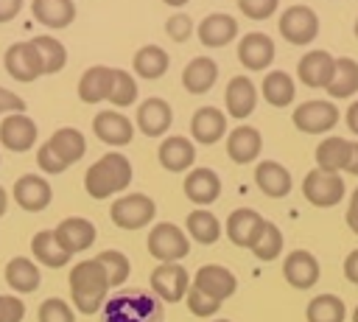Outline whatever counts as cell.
Listing matches in <instances>:
<instances>
[{
  "mask_svg": "<svg viewBox=\"0 0 358 322\" xmlns=\"http://www.w3.org/2000/svg\"><path fill=\"white\" fill-rule=\"evenodd\" d=\"M67 286H70V300L81 314H98L106 302L109 288H112L106 269L101 266L98 258L78 260L67 274Z\"/></svg>",
  "mask_w": 358,
  "mask_h": 322,
  "instance_id": "obj_1",
  "label": "cell"
},
{
  "mask_svg": "<svg viewBox=\"0 0 358 322\" xmlns=\"http://www.w3.org/2000/svg\"><path fill=\"white\" fill-rule=\"evenodd\" d=\"M131 185V162L120 151H106L84 174V188L92 199H106Z\"/></svg>",
  "mask_w": 358,
  "mask_h": 322,
  "instance_id": "obj_2",
  "label": "cell"
},
{
  "mask_svg": "<svg viewBox=\"0 0 358 322\" xmlns=\"http://www.w3.org/2000/svg\"><path fill=\"white\" fill-rule=\"evenodd\" d=\"M162 300L151 291H120L109 297L101 308V322H162Z\"/></svg>",
  "mask_w": 358,
  "mask_h": 322,
  "instance_id": "obj_3",
  "label": "cell"
},
{
  "mask_svg": "<svg viewBox=\"0 0 358 322\" xmlns=\"http://www.w3.org/2000/svg\"><path fill=\"white\" fill-rule=\"evenodd\" d=\"M145 246H148V255L151 258H157L162 263H179L190 252V238H187V232L179 224H173V221H157L148 230Z\"/></svg>",
  "mask_w": 358,
  "mask_h": 322,
  "instance_id": "obj_4",
  "label": "cell"
},
{
  "mask_svg": "<svg viewBox=\"0 0 358 322\" xmlns=\"http://www.w3.org/2000/svg\"><path fill=\"white\" fill-rule=\"evenodd\" d=\"M154 216H157V202L145 193H126V196L115 199L109 207V218L120 230H140V227L151 224Z\"/></svg>",
  "mask_w": 358,
  "mask_h": 322,
  "instance_id": "obj_5",
  "label": "cell"
},
{
  "mask_svg": "<svg viewBox=\"0 0 358 322\" xmlns=\"http://www.w3.org/2000/svg\"><path fill=\"white\" fill-rule=\"evenodd\" d=\"M302 193L313 207H333L344 199L347 188H344L341 174H327L322 168H313L302 179Z\"/></svg>",
  "mask_w": 358,
  "mask_h": 322,
  "instance_id": "obj_6",
  "label": "cell"
},
{
  "mask_svg": "<svg viewBox=\"0 0 358 322\" xmlns=\"http://www.w3.org/2000/svg\"><path fill=\"white\" fill-rule=\"evenodd\" d=\"M280 34L291 45H308L319 34V14L310 6H302V3L288 6L280 14Z\"/></svg>",
  "mask_w": 358,
  "mask_h": 322,
  "instance_id": "obj_7",
  "label": "cell"
},
{
  "mask_svg": "<svg viewBox=\"0 0 358 322\" xmlns=\"http://www.w3.org/2000/svg\"><path fill=\"white\" fill-rule=\"evenodd\" d=\"M148 283H151V291L162 302H179V300H185V294L190 288V274L182 263H159V266H154Z\"/></svg>",
  "mask_w": 358,
  "mask_h": 322,
  "instance_id": "obj_8",
  "label": "cell"
},
{
  "mask_svg": "<svg viewBox=\"0 0 358 322\" xmlns=\"http://www.w3.org/2000/svg\"><path fill=\"white\" fill-rule=\"evenodd\" d=\"M3 62H6V70H8V76H11L14 81H25V84H28V81H36V78L45 73L42 56H39V50H36V45H34L31 39L14 42V45L6 50Z\"/></svg>",
  "mask_w": 358,
  "mask_h": 322,
  "instance_id": "obj_9",
  "label": "cell"
},
{
  "mask_svg": "<svg viewBox=\"0 0 358 322\" xmlns=\"http://www.w3.org/2000/svg\"><path fill=\"white\" fill-rule=\"evenodd\" d=\"M338 123V109L330 101H305L294 109V126L305 134L330 132Z\"/></svg>",
  "mask_w": 358,
  "mask_h": 322,
  "instance_id": "obj_10",
  "label": "cell"
},
{
  "mask_svg": "<svg viewBox=\"0 0 358 322\" xmlns=\"http://www.w3.org/2000/svg\"><path fill=\"white\" fill-rule=\"evenodd\" d=\"M11 196H14V202H17L22 210L39 213V210H45V207L50 204L53 188H50V182H48L45 176H39V174H22V176L14 182Z\"/></svg>",
  "mask_w": 358,
  "mask_h": 322,
  "instance_id": "obj_11",
  "label": "cell"
},
{
  "mask_svg": "<svg viewBox=\"0 0 358 322\" xmlns=\"http://www.w3.org/2000/svg\"><path fill=\"white\" fill-rule=\"evenodd\" d=\"M53 235L67 255H76V252H84L95 244V224L84 216H70V218H62L56 224Z\"/></svg>",
  "mask_w": 358,
  "mask_h": 322,
  "instance_id": "obj_12",
  "label": "cell"
},
{
  "mask_svg": "<svg viewBox=\"0 0 358 322\" xmlns=\"http://www.w3.org/2000/svg\"><path fill=\"white\" fill-rule=\"evenodd\" d=\"M36 123L34 118H28L25 112H11L0 120V143L8 148V151H28L34 143H36Z\"/></svg>",
  "mask_w": 358,
  "mask_h": 322,
  "instance_id": "obj_13",
  "label": "cell"
},
{
  "mask_svg": "<svg viewBox=\"0 0 358 322\" xmlns=\"http://www.w3.org/2000/svg\"><path fill=\"white\" fill-rule=\"evenodd\" d=\"M92 132L106 146H126V143H131L134 126H131V120L123 112H117V109H101L92 118Z\"/></svg>",
  "mask_w": 358,
  "mask_h": 322,
  "instance_id": "obj_14",
  "label": "cell"
},
{
  "mask_svg": "<svg viewBox=\"0 0 358 322\" xmlns=\"http://www.w3.org/2000/svg\"><path fill=\"white\" fill-rule=\"evenodd\" d=\"M173 123V109L165 98H145L140 106H137V129L145 134V137H159L171 129Z\"/></svg>",
  "mask_w": 358,
  "mask_h": 322,
  "instance_id": "obj_15",
  "label": "cell"
},
{
  "mask_svg": "<svg viewBox=\"0 0 358 322\" xmlns=\"http://www.w3.org/2000/svg\"><path fill=\"white\" fill-rule=\"evenodd\" d=\"M263 224H266V218H263L257 210H252V207H238V210H232V213L227 216V238H229L235 246L252 249V244L257 241Z\"/></svg>",
  "mask_w": 358,
  "mask_h": 322,
  "instance_id": "obj_16",
  "label": "cell"
},
{
  "mask_svg": "<svg viewBox=\"0 0 358 322\" xmlns=\"http://www.w3.org/2000/svg\"><path fill=\"white\" fill-rule=\"evenodd\" d=\"M190 286H196L199 291H204V294H210L213 300L224 302L227 297H232V294H235L238 280H235V274H232L227 266L207 263V266H201V269L196 272V277H193V283H190Z\"/></svg>",
  "mask_w": 358,
  "mask_h": 322,
  "instance_id": "obj_17",
  "label": "cell"
},
{
  "mask_svg": "<svg viewBox=\"0 0 358 322\" xmlns=\"http://www.w3.org/2000/svg\"><path fill=\"white\" fill-rule=\"evenodd\" d=\"M238 62L246 70H266L274 62V42L263 31H252L238 42Z\"/></svg>",
  "mask_w": 358,
  "mask_h": 322,
  "instance_id": "obj_18",
  "label": "cell"
},
{
  "mask_svg": "<svg viewBox=\"0 0 358 322\" xmlns=\"http://www.w3.org/2000/svg\"><path fill=\"white\" fill-rule=\"evenodd\" d=\"M112 84H115V67L92 64V67H87V70L81 73V78H78V98H81L84 104L109 101Z\"/></svg>",
  "mask_w": 358,
  "mask_h": 322,
  "instance_id": "obj_19",
  "label": "cell"
},
{
  "mask_svg": "<svg viewBox=\"0 0 358 322\" xmlns=\"http://www.w3.org/2000/svg\"><path fill=\"white\" fill-rule=\"evenodd\" d=\"M282 277L294 288H310L319 280V260L308 249H294L282 260Z\"/></svg>",
  "mask_w": 358,
  "mask_h": 322,
  "instance_id": "obj_20",
  "label": "cell"
},
{
  "mask_svg": "<svg viewBox=\"0 0 358 322\" xmlns=\"http://www.w3.org/2000/svg\"><path fill=\"white\" fill-rule=\"evenodd\" d=\"M227 132V115L218 109V106H201L193 112L190 118V134L196 143L201 146H213L224 137Z\"/></svg>",
  "mask_w": 358,
  "mask_h": 322,
  "instance_id": "obj_21",
  "label": "cell"
},
{
  "mask_svg": "<svg viewBox=\"0 0 358 322\" xmlns=\"http://www.w3.org/2000/svg\"><path fill=\"white\" fill-rule=\"evenodd\" d=\"M218 193H221V176L213 168H193L185 176V196L193 204L207 207L218 199Z\"/></svg>",
  "mask_w": 358,
  "mask_h": 322,
  "instance_id": "obj_22",
  "label": "cell"
},
{
  "mask_svg": "<svg viewBox=\"0 0 358 322\" xmlns=\"http://www.w3.org/2000/svg\"><path fill=\"white\" fill-rule=\"evenodd\" d=\"M235 36H238V20L224 11H213L199 22V39L207 48H224Z\"/></svg>",
  "mask_w": 358,
  "mask_h": 322,
  "instance_id": "obj_23",
  "label": "cell"
},
{
  "mask_svg": "<svg viewBox=\"0 0 358 322\" xmlns=\"http://www.w3.org/2000/svg\"><path fill=\"white\" fill-rule=\"evenodd\" d=\"M224 101H227V115L243 120L246 115L255 112V104H257V87H255L246 76H232L229 84H227Z\"/></svg>",
  "mask_w": 358,
  "mask_h": 322,
  "instance_id": "obj_24",
  "label": "cell"
},
{
  "mask_svg": "<svg viewBox=\"0 0 358 322\" xmlns=\"http://www.w3.org/2000/svg\"><path fill=\"white\" fill-rule=\"evenodd\" d=\"M157 157H159V165H162L165 171L179 174V171H187V168L196 162V148H193V143H190L187 137L171 134V137H165V140L159 143Z\"/></svg>",
  "mask_w": 358,
  "mask_h": 322,
  "instance_id": "obj_25",
  "label": "cell"
},
{
  "mask_svg": "<svg viewBox=\"0 0 358 322\" xmlns=\"http://www.w3.org/2000/svg\"><path fill=\"white\" fill-rule=\"evenodd\" d=\"M333 64L336 59L327 50H308L296 64V76L305 87H327L333 76Z\"/></svg>",
  "mask_w": 358,
  "mask_h": 322,
  "instance_id": "obj_26",
  "label": "cell"
},
{
  "mask_svg": "<svg viewBox=\"0 0 358 322\" xmlns=\"http://www.w3.org/2000/svg\"><path fill=\"white\" fill-rule=\"evenodd\" d=\"M263 148V137L255 126H235L229 134H227V154L232 162L238 165H246L252 162Z\"/></svg>",
  "mask_w": 358,
  "mask_h": 322,
  "instance_id": "obj_27",
  "label": "cell"
},
{
  "mask_svg": "<svg viewBox=\"0 0 358 322\" xmlns=\"http://www.w3.org/2000/svg\"><path fill=\"white\" fill-rule=\"evenodd\" d=\"M350 151H352V140L338 137V134H330V137H324V140L316 146V168H322V171H327V174L347 171Z\"/></svg>",
  "mask_w": 358,
  "mask_h": 322,
  "instance_id": "obj_28",
  "label": "cell"
},
{
  "mask_svg": "<svg viewBox=\"0 0 358 322\" xmlns=\"http://www.w3.org/2000/svg\"><path fill=\"white\" fill-rule=\"evenodd\" d=\"M255 182H257V188H260L266 196H271V199H280V196L291 193V185H294L291 171H288L285 165L274 162V160L257 162V168H255Z\"/></svg>",
  "mask_w": 358,
  "mask_h": 322,
  "instance_id": "obj_29",
  "label": "cell"
},
{
  "mask_svg": "<svg viewBox=\"0 0 358 322\" xmlns=\"http://www.w3.org/2000/svg\"><path fill=\"white\" fill-rule=\"evenodd\" d=\"M215 81H218V64H215L210 56H196V59H190V62L185 64V70H182V84H185V90L193 92V95L207 92Z\"/></svg>",
  "mask_w": 358,
  "mask_h": 322,
  "instance_id": "obj_30",
  "label": "cell"
},
{
  "mask_svg": "<svg viewBox=\"0 0 358 322\" xmlns=\"http://www.w3.org/2000/svg\"><path fill=\"white\" fill-rule=\"evenodd\" d=\"M3 277L11 286V291H17V294H34L42 280L39 266L31 258H11L3 269Z\"/></svg>",
  "mask_w": 358,
  "mask_h": 322,
  "instance_id": "obj_31",
  "label": "cell"
},
{
  "mask_svg": "<svg viewBox=\"0 0 358 322\" xmlns=\"http://www.w3.org/2000/svg\"><path fill=\"white\" fill-rule=\"evenodd\" d=\"M31 14L45 28H67L76 20V3L73 0H34Z\"/></svg>",
  "mask_w": 358,
  "mask_h": 322,
  "instance_id": "obj_32",
  "label": "cell"
},
{
  "mask_svg": "<svg viewBox=\"0 0 358 322\" xmlns=\"http://www.w3.org/2000/svg\"><path fill=\"white\" fill-rule=\"evenodd\" d=\"M48 146L53 148V154H56L64 165L78 162V160L84 157V151H87V140H84V134H81L78 129H73V126H62V129H56V132L48 137Z\"/></svg>",
  "mask_w": 358,
  "mask_h": 322,
  "instance_id": "obj_33",
  "label": "cell"
},
{
  "mask_svg": "<svg viewBox=\"0 0 358 322\" xmlns=\"http://www.w3.org/2000/svg\"><path fill=\"white\" fill-rule=\"evenodd\" d=\"M333 98H350L358 92V62L350 56H338L333 64V76L324 87Z\"/></svg>",
  "mask_w": 358,
  "mask_h": 322,
  "instance_id": "obj_34",
  "label": "cell"
},
{
  "mask_svg": "<svg viewBox=\"0 0 358 322\" xmlns=\"http://www.w3.org/2000/svg\"><path fill=\"white\" fill-rule=\"evenodd\" d=\"M31 252H34V260H39V263L48 266V269H62V266H67V260L73 258V255H67V252L59 246L53 230H39V232L31 238Z\"/></svg>",
  "mask_w": 358,
  "mask_h": 322,
  "instance_id": "obj_35",
  "label": "cell"
},
{
  "mask_svg": "<svg viewBox=\"0 0 358 322\" xmlns=\"http://www.w3.org/2000/svg\"><path fill=\"white\" fill-rule=\"evenodd\" d=\"M185 232H187V238L199 241L201 246H210V244H215L218 235H221V221H218L207 207H196L193 213H187Z\"/></svg>",
  "mask_w": 358,
  "mask_h": 322,
  "instance_id": "obj_36",
  "label": "cell"
},
{
  "mask_svg": "<svg viewBox=\"0 0 358 322\" xmlns=\"http://www.w3.org/2000/svg\"><path fill=\"white\" fill-rule=\"evenodd\" d=\"M260 92L271 106H288L294 101L296 84L285 70H268V76L260 84Z\"/></svg>",
  "mask_w": 358,
  "mask_h": 322,
  "instance_id": "obj_37",
  "label": "cell"
},
{
  "mask_svg": "<svg viewBox=\"0 0 358 322\" xmlns=\"http://www.w3.org/2000/svg\"><path fill=\"white\" fill-rule=\"evenodd\" d=\"M305 319L308 322H344L347 305L336 294H316L305 308Z\"/></svg>",
  "mask_w": 358,
  "mask_h": 322,
  "instance_id": "obj_38",
  "label": "cell"
},
{
  "mask_svg": "<svg viewBox=\"0 0 358 322\" xmlns=\"http://www.w3.org/2000/svg\"><path fill=\"white\" fill-rule=\"evenodd\" d=\"M131 64H134V73H137L140 78H159V76H165L171 59H168V53H165L159 45H143V48L134 53Z\"/></svg>",
  "mask_w": 358,
  "mask_h": 322,
  "instance_id": "obj_39",
  "label": "cell"
},
{
  "mask_svg": "<svg viewBox=\"0 0 358 322\" xmlns=\"http://www.w3.org/2000/svg\"><path fill=\"white\" fill-rule=\"evenodd\" d=\"M42 56V64H45V73H59L64 64H67V48L56 39V36H34L31 39Z\"/></svg>",
  "mask_w": 358,
  "mask_h": 322,
  "instance_id": "obj_40",
  "label": "cell"
},
{
  "mask_svg": "<svg viewBox=\"0 0 358 322\" xmlns=\"http://www.w3.org/2000/svg\"><path fill=\"white\" fill-rule=\"evenodd\" d=\"M252 252H255L257 260H274V258H280V252H282V232H280V227L271 224V221H266L263 230H260V235H257V241L252 244Z\"/></svg>",
  "mask_w": 358,
  "mask_h": 322,
  "instance_id": "obj_41",
  "label": "cell"
},
{
  "mask_svg": "<svg viewBox=\"0 0 358 322\" xmlns=\"http://www.w3.org/2000/svg\"><path fill=\"white\" fill-rule=\"evenodd\" d=\"M98 260H101V266L106 269V277H109V286H112V288H115V286H123V283L129 280L131 263H129V258H126L120 249H103V252L98 255Z\"/></svg>",
  "mask_w": 358,
  "mask_h": 322,
  "instance_id": "obj_42",
  "label": "cell"
},
{
  "mask_svg": "<svg viewBox=\"0 0 358 322\" xmlns=\"http://www.w3.org/2000/svg\"><path fill=\"white\" fill-rule=\"evenodd\" d=\"M137 101V81L129 70H120L115 67V84H112V95H109V104L115 106H131Z\"/></svg>",
  "mask_w": 358,
  "mask_h": 322,
  "instance_id": "obj_43",
  "label": "cell"
},
{
  "mask_svg": "<svg viewBox=\"0 0 358 322\" xmlns=\"http://www.w3.org/2000/svg\"><path fill=\"white\" fill-rule=\"evenodd\" d=\"M36 319L39 322H76V311L62 297H48V300H42Z\"/></svg>",
  "mask_w": 358,
  "mask_h": 322,
  "instance_id": "obj_44",
  "label": "cell"
},
{
  "mask_svg": "<svg viewBox=\"0 0 358 322\" xmlns=\"http://www.w3.org/2000/svg\"><path fill=\"white\" fill-rule=\"evenodd\" d=\"M185 302H187V308H190V314H193V316H213V314L221 308V302H218V300H213L210 294L199 291L196 286H190V288H187Z\"/></svg>",
  "mask_w": 358,
  "mask_h": 322,
  "instance_id": "obj_45",
  "label": "cell"
},
{
  "mask_svg": "<svg viewBox=\"0 0 358 322\" xmlns=\"http://www.w3.org/2000/svg\"><path fill=\"white\" fill-rule=\"evenodd\" d=\"M280 0H238V8L252 20H266L277 11Z\"/></svg>",
  "mask_w": 358,
  "mask_h": 322,
  "instance_id": "obj_46",
  "label": "cell"
},
{
  "mask_svg": "<svg viewBox=\"0 0 358 322\" xmlns=\"http://www.w3.org/2000/svg\"><path fill=\"white\" fill-rule=\"evenodd\" d=\"M25 302L14 294H0V322H22Z\"/></svg>",
  "mask_w": 358,
  "mask_h": 322,
  "instance_id": "obj_47",
  "label": "cell"
},
{
  "mask_svg": "<svg viewBox=\"0 0 358 322\" xmlns=\"http://www.w3.org/2000/svg\"><path fill=\"white\" fill-rule=\"evenodd\" d=\"M165 34L173 39V42H185L190 34H193V20L187 14H171L168 22H165Z\"/></svg>",
  "mask_w": 358,
  "mask_h": 322,
  "instance_id": "obj_48",
  "label": "cell"
},
{
  "mask_svg": "<svg viewBox=\"0 0 358 322\" xmlns=\"http://www.w3.org/2000/svg\"><path fill=\"white\" fill-rule=\"evenodd\" d=\"M36 165H39V171H45V174H62L67 165L53 154V148L48 146V143H42L39 148H36Z\"/></svg>",
  "mask_w": 358,
  "mask_h": 322,
  "instance_id": "obj_49",
  "label": "cell"
},
{
  "mask_svg": "<svg viewBox=\"0 0 358 322\" xmlns=\"http://www.w3.org/2000/svg\"><path fill=\"white\" fill-rule=\"evenodd\" d=\"M11 112H25V101L11 90L0 87V115H11Z\"/></svg>",
  "mask_w": 358,
  "mask_h": 322,
  "instance_id": "obj_50",
  "label": "cell"
},
{
  "mask_svg": "<svg viewBox=\"0 0 358 322\" xmlns=\"http://www.w3.org/2000/svg\"><path fill=\"white\" fill-rule=\"evenodd\" d=\"M22 8V0H0V22H11Z\"/></svg>",
  "mask_w": 358,
  "mask_h": 322,
  "instance_id": "obj_51",
  "label": "cell"
},
{
  "mask_svg": "<svg viewBox=\"0 0 358 322\" xmlns=\"http://www.w3.org/2000/svg\"><path fill=\"white\" fill-rule=\"evenodd\" d=\"M344 277L358 286V249H352V252L344 258Z\"/></svg>",
  "mask_w": 358,
  "mask_h": 322,
  "instance_id": "obj_52",
  "label": "cell"
},
{
  "mask_svg": "<svg viewBox=\"0 0 358 322\" xmlns=\"http://www.w3.org/2000/svg\"><path fill=\"white\" fill-rule=\"evenodd\" d=\"M347 227L352 230V232H358V188L352 190V196H350V207H347Z\"/></svg>",
  "mask_w": 358,
  "mask_h": 322,
  "instance_id": "obj_53",
  "label": "cell"
},
{
  "mask_svg": "<svg viewBox=\"0 0 358 322\" xmlns=\"http://www.w3.org/2000/svg\"><path fill=\"white\" fill-rule=\"evenodd\" d=\"M347 126H350L352 134H358V101H352L350 109H347Z\"/></svg>",
  "mask_w": 358,
  "mask_h": 322,
  "instance_id": "obj_54",
  "label": "cell"
},
{
  "mask_svg": "<svg viewBox=\"0 0 358 322\" xmlns=\"http://www.w3.org/2000/svg\"><path fill=\"white\" fill-rule=\"evenodd\" d=\"M347 174H355V176H358V140L352 143V151H350V162H347Z\"/></svg>",
  "mask_w": 358,
  "mask_h": 322,
  "instance_id": "obj_55",
  "label": "cell"
},
{
  "mask_svg": "<svg viewBox=\"0 0 358 322\" xmlns=\"http://www.w3.org/2000/svg\"><path fill=\"white\" fill-rule=\"evenodd\" d=\"M6 207H8V193H6V188L0 185V216H6Z\"/></svg>",
  "mask_w": 358,
  "mask_h": 322,
  "instance_id": "obj_56",
  "label": "cell"
},
{
  "mask_svg": "<svg viewBox=\"0 0 358 322\" xmlns=\"http://www.w3.org/2000/svg\"><path fill=\"white\" fill-rule=\"evenodd\" d=\"M162 3H165V6H173V8H179V6H185L187 0H162Z\"/></svg>",
  "mask_w": 358,
  "mask_h": 322,
  "instance_id": "obj_57",
  "label": "cell"
},
{
  "mask_svg": "<svg viewBox=\"0 0 358 322\" xmlns=\"http://www.w3.org/2000/svg\"><path fill=\"white\" fill-rule=\"evenodd\" d=\"M352 322H358V305H355V311H352Z\"/></svg>",
  "mask_w": 358,
  "mask_h": 322,
  "instance_id": "obj_58",
  "label": "cell"
},
{
  "mask_svg": "<svg viewBox=\"0 0 358 322\" xmlns=\"http://www.w3.org/2000/svg\"><path fill=\"white\" fill-rule=\"evenodd\" d=\"M355 36H358V20H355Z\"/></svg>",
  "mask_w": 358,
  "mask_h": 322,
  "instance_id": "obj_59",
  "label": "cell"
},
{
  "mask_svg": "<svg viewBox=\"0 0 358 322\" xmlns=\"http://www.w3.org/2000/svg\"><path fill=\"white\" fill-rule=\"evenodd\" d=\"M213 322H229V319H213Z\"/></svg>",
  "mask_w": 358,
  "mask_h": 322,
  "instance_id": "obj_60",
  "label": "cell"
},
{
  "mask_svg": "<svg viewBox=\"0 0 358 322\" xmlns=\"http://www.w3.org/2000/svg\"><path fill=\"white\" fill-rule=\"evenodd\" d=\"M355 235H358V232H355Z\"/></svg>",
  "mask_w": 358,
  "mask_h": 322,
  "instance_id": "obj_61",
  "label": "cell"
}]
</instances>
